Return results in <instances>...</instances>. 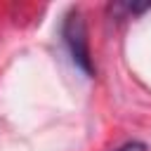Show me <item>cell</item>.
<instances>
[{
  "instance_id": "cell-1",
  "label": "cell",
  "mask_w": 151,
  "mask_h": 151,
  "mask_svg": "<svg viewBox=\"0 0 151 151\" xmlns=\"http://www.w3.org/2000/svg\"><path fill=\"white\" fill-rule=\"evenodd\" d=\"M61 38H64V45L71 54V61L87 78H92L94 76V64H92V52H90V40H87V26H85V19H83L78 7L68 9V14L64 17Z\"/></svg>"
},
{
  "instance_id": "cell-2",
  "label": "cell",
  "mask_w": 151,
  "mask_h": 151,
  "mask_svg": "<svg viewBox=\"0 0 151 151\" xmlns=\"http://www.w3.org/2000/svg\"><path fill=\"white\" fill-rule=\"evenodd\" d=\"M151 5H132V2H111L109 5V12L116 17V19H125V17H134V14H142L146 12Z\"/></svg>"
},
{
  "instance_id": "cell-3",
  "label": "cell",
  "mask_w": 151,
  "mask_h": 151,
  "mask_svg": "<svg viewBox=\"0 0 151 151\" xmlns=\"http://www.w3.org/2000/svg\"><path fill=\"white\" fill-rule=\"evenodd\" d=\"M113 151H149V146H146L144 142H139V139H127V142H123L120 146H116Z\"/></svg>"
}]
</instances>
